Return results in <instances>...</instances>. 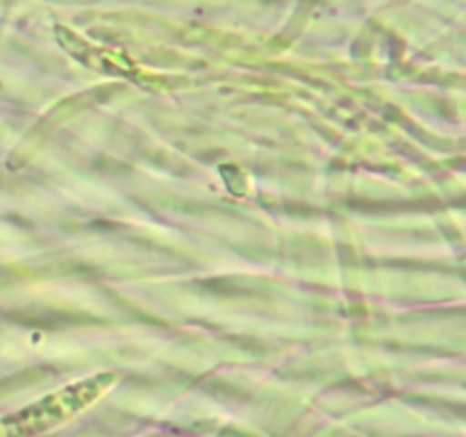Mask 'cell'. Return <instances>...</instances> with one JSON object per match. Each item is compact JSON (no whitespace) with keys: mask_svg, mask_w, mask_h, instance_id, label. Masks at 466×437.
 <instances>
[{"mask_svg":"<svg viewBox=\"0 0 466 437\" xmlns=\"http://www.w3.org/2000/svg\"><path fill=\"white\" fill-rule=\"evenodd\" d=\"M118 381V373L105 371L96 376L76 381L73 385L62 387L48 396H41L35 403L5 414L0 419V437H39L50 428L68 422L82 412L85 408L94 405L100 396L107 394Z\"/></svg>","mask_w":466,"mask_h":437,"instance_id":"obj_1","label":"cell"}]
</instances>
